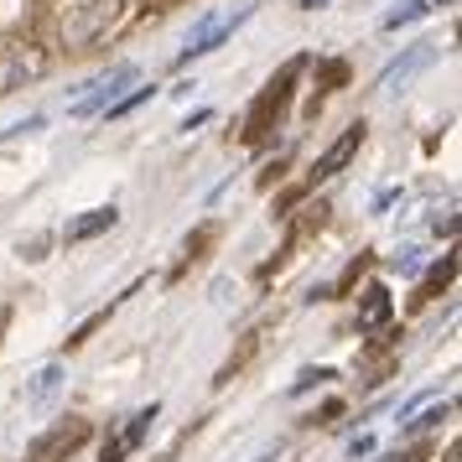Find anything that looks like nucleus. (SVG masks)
<instances>
[{
    "label": "nucleus",
    "instance_id": "1",
    "mask_svg": "<svg viewBox=\"0 0 462 462\" xmlns=\"http://www.w3.org/2000/svg\"><path fill=\"white\" fill-rule=\"evenodd\" d=\"M120 16H125V0H68L63 16H58V32H63L68 47H94Z\"/></svg>",
    "mask_w": 462,
    "mask_h": 462
},
{
    "label": "nucleus",
    "instance_id": "2",
    "mask_svg": "<svg viewBox=\"0 0 462 462\" xmlns=\"http://www.w3.org/2000/svg\"><path fill=\"white\" fill-rule=\"evenodd\" d=\"M135 79H141V68H135V63H115L109 73L88 79V88L79 94V99H73V105H68V115H73V120H84V115H99V109L115 105V99L125 94V84H135Z\"/></svg>",
    "mask_w": 462,
    "mask_h": 462
},
{
    "label": "nucleus",
    "instance_id": "3",
    "mask_svg": "<svg viewBox=\"0 0 462 462\" xmlns=\"http://www.w3.org/2000/svg\"><path fill=\"white\" fill-rule=\"evenodd\" d=\"M156 416H162V405H156V400H151V405H141V411H130V420L105 441V457H99V462H120V457H130V452H135V447H141V441L151 437Z\"/></svg>",
    "mask_w": 462,
    "mask_h": 462
},
{
    "label": "nucleus",
    "instance_id": "4",
    "mask_svg": "<svg viewBox=\"0 0 462 462\" xmlns=\"http://www.w3.org/2000/svg\"><path fill=\"white\" fill-rule=\"evenodd\" d=\"M63 384H68V369H63V364H58V358H52V364H42L37 374L26 379V390H22L26 411H47V405H58Z\"/></svg>",
    "mask_w": 462,
    "mask_h": 462
},
{
    "label": "nucleus",
    "instance_id": "5",
    "mask_svg": "<svg viewBox=\"0 0 462 462\" xmlns=\"http://www.w3.org/2000/svg\"><path fill=\"white\" fill-rule=\"evenodd\" d=\"M245 16H250V5H245V11H239L234 22H229V16H208V22H203V26H198V32L188 37V47L177 52V63H192V58H203V52H213V47L224 42V37L234 32V26L245 22Z\"/></svg>",
    "mask_w": 462,
    "mask_h": 462
},
{
    "label": "nucleus",
    "instance_id": "6",
    "mask_svg": "<svg viewBox=\"0 0 462 462\" xmlns=\"http://www.w3.org/2000/svg\"><path fill=\"white\" fill-rule=\"evenodd\" d=\"M84 437H88L84 420H63V426H52V431H47V437L37 441V447H32V457H26V462H63Z\"/></svg>",
    "mask_w": 462,
    "mask_h": 462
},
{
    "label": "nucleus",
    "instance_id": "7",
    "mask_svg": "<svg viewBox=\"0 0 462 462\" xmlns=\"http://www.w3.org/2000/svg\"><path fill=\"white\" fill-rule=\"evenodd\" d=\"M37 73H42V52H32V47H5L0 52V94L5 88H22Z\"/></svg>",
    "mask_w": 462,
    "mask_h": 462
},
{
    "label": "nucleus",
    "instance_id": "8",
    "mask_svg": "<svg viewBox=\"0 0 462 462\" xmlns=\"http://www.w3.org/2000/svg\"><path fill=\"white\" fill-rule=\"evenodd\" d=\"M364 146V125H354V130H343V135H337L333 146L322 151V162H317V182H322V177H333V171H343V162H348V156H354V151Z\"/></svg>",
    "mask_w": 462,
    "mask_h": 462
},
{
    "label": "nucleus",
    "instance_id": "9",
    "mask_svg": "<svg viewBox=\"0 0 462 462\" xmlns=\"http://www.w3.org/2000/svg\"><path fill=\"white\" fill-rule=\"evenodd\" d=\"M115 224H120V208H94V213H84V218H73V224L63 229V239L68 245H84V239L115 229Z\"/></svg>",
    "mask_w": 462,
    "mask_h": 462
},
{
    "label": "nucleus",
    "instance_id": "10",
    "mask_svg": "<svg viewBox=\"0 0 462 462\" xmlns=\"http://www.w3.org/2000/svg\"><path fill=\"white\" fill-rule=\"evenodd\" d=\"M358 322H364V328H384V322H390V291H384V286H364Z\"/></svg>",
    "mask_w": 462,
    "mask_h": 462
},
{
    "label": "nucleus",
    "instance_id": "11",
    "mask_svg": "<svg viewBox=\"0 0 462 462\" xmlns=\"http://www.w3.org/2000/svg\"><path fill=\"white\" fill-rule=\"evenodd\" d=\"M420 63H431V47H416V52H405L400 63H390L384 73H379V84H384V88H395L400 79H411V73H416Z\"/></svg>",
    "mask_w": 462,
    "mask_h": 462
},
{
    "label": "nucleus",
    "instance_id": "12",
    "mask_svg": "<svg viewBox=\"0 0 462 462\" xmlns=\"http://www.w3.org/2000/svg\"><path fill=\"white\" fill-rule=\"evenodd\" d=\"M437 5H452V0H411V5L390 11V16H384V26H390V32H400V26H411V22H420V16H431Z\"/></svg>",
    "mask_w": 462,
    "mask_h": 462
},
{
    "label": "nucleus",
    "instance_id": "13",
    "mask_svg": "<svg viewBox=\"0 0 462 462\" xmlns=\"http://www.w3.org/2000/svg\"><path fill=\"white\" fill-rule=\"evenodd\" d=\"M416 411H420V416H411L405 426H400L405 437H420V431H431V426H441V420H447V405H437V400H420Z\"/></svg>",
    "mask_w": 462,
    "mask_h": 462
},
{
    "label": "nucleus",
    "instance_id": "14",
    "mask_svg": "<svg viewBox=\"0 0 462 462\" xmlns=\"http://www.w3.org/2000/svg\"><path fill=\"white\" fill-rule=\"evenodd\" d=\"M390 265H395L400 275H416L420 265H426V250H416V245H405V250H400L395 260H390Z\"/></svg>",
    "mask_w": 462,
    "mask_h": 462
},
{
    "label": "nucleus",
    "instance_id": "15",
    "mask_svg": "<svg viewBox=\"0 0 462 462\" xmlns=\"http://www.w3.org/2000/svg\"><path fill=\"white\" fill-rule=\"evenodd\" d=\"M452 271H457V260H452V254H447V260H441V271L431 275V281H426V296H437L441 286H452Z\"/></svg>",
    "mask_w": 462,
    "mask_h": 462
},
{
    "label": "nucleus",
    "instance_id": "16",
    "mask_svg": "<svg viewBox=\"0 0 462 462\" xmlns=\"http://www.w3.org/2000/svg\"><path fill=\"white\" fill-rule=\"evenodd\" d=\"M322 379H333V369H301V379H296L291 390L301 395V390H312V384H322Z\"/></svg>",
    "mask_w": 462,
    "mask_h": 462
},
{
    "label": "nucleus",
    "instance_id": "17",
    "mask_svg": "<svg viewBox=\"0 0 462 462\" xmlns=\"http://www.w3.org/2000/svg\"><path fill=\"white\" fill-rule=\"evenodd\" d=\"M369 452H374V437H369V431L348 441V457H369Z\"/></svg>",
    "mask_w": 462,
    "mask_h": 462
},
{
    "label": "nucleus",
    "instance_id": "18",
    "mask_svg": "<svg viewBox=\"0 0 462 462\" xmlns=\"http://www.w3.org/2000/svg\"><path fill=\"white\" fill-rule=\"evenodd\" d=\"M384 462H420L416 452H395V457H384Z\"/></svg>",
    "mask_w": 462,
    "mask_h": 462
},
{
    "label": "nucleus",
    "instance_id": "19",
    "mask_svg": "<svg viewBox=\"0 0 462 462\" xmlns=\"http://www.w3.org/2000/svg\"><path fill=\"white\" fill-rule=\"evenodd\" d=\"M301 5H317V0H301Z\"/></svg>",
    "mask_w": 462,
    "mask_h": 462
}]
</instances>
